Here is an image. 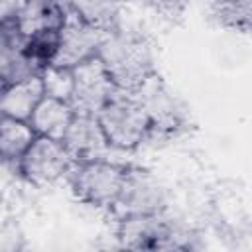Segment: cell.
I'll return each mask as SVG.
<instances>
[{"label": "cell", "instance_id": "1", "mask_svg": "<svg viewBox=\"0 0 252 252\" xmlns=\"http://www.w3.org/2000/svg\"><path fill=\"white\" fill-rule=\"evenodd\" d=\"M96 57L102 61L114 87L136 91L154 75V57L150 45L136 35L106 32Z\"/></svg>", "mask_w": 252, "mask_h": 252}, {"label": "cell", "instance_id": "2", "mask_svg": "<svg viewBox=\"0 0 252 252\" xmlns=\"http://www.w3.org/2000/svg\"><path fill=\"white\" fill-rule=\"evenodd\" d=\"M96 118L108 144L116 148H134L150 130V118L134 91H124L118 87L112 89Z\"/></svg>", "mask_w": 252, "mask_h": 252}, {"label": "cell", "instance_id": "3", "mask_svg": "<svg viewBox=\"0 0 252 252\" xmlns=\"http://www.w3.org/2000/svg\"><path fill=\"white\" fill-rule=\"evenodd\" d=\"M73 73V93L69 96V106L75 114L96 116L106 98L110 96L114 85L102 65V61L93 55L71 69Z\"/></svg>", "mask_w": 252, "mask_h": 252}, {"label": "cell", "instance_id": "4", "mask_svg": "<svg viewBox=\"0 0 252 252\" xmlns=\"http://www.w3.org/2000/svg\"><path fill=\"white\" fill-rule=\"evenodd\" d=\"M124 173L126 169L116 163H108L100 159H87L73 171L71 185L83 201L104 207V205L114 203L122 187Z\"/></svg>", "mask_w": 252, "mask_h": 252}, {"label": "cell", "instance_id": "5", "mask_svg": "<svg viewBox=\"0 0 252 252\" xmlns=\"http://www.w3.org/2000/svg\"><path fill=\"white\" fill-rule=\"evenodd\" d=\"M106 32L83 22L73 10L67 12L63 26L59 28V43L51 65L73 69L81 61L96 55Z\"/></svg>", "mask_w": 252, "mask_h": 252}, {"label": "cell", "instance_id": "6", "mask_svg": "<svg viewBox=\"0 0 252 252\" xmlns=\"http://www.w3.org/2000/svg\"><path fill=\"white\" fill-rule=\"evenodd\" d=\"M20 159L22 173L37 185L55 181L71 167L73 161L71 154L61 144V140H53L47 136L33 138Z\"/></svg>", "mask_w": 252, "mask_h": 252}, {"label": "cell", "instance_id": "7", "mask_svg": "<svg viewBox=\"0 0 252 252\" xmlns=\"http://www.w3.org/2000/svg\"><path fill=\"white\" fill-rule=\"evenodd\" d=\"M163 189L158 179L140 169H132L124 173L122 187L114 199V209L122 217L136 215H154L163 207Z\"/></svg>", "mask_w": 252, "mask_h": 252}, {"label": "cell", "instance_id": "8", "mask_svg": "<svg viewBox=\"0 0 252 252\" xmlns=\"http://www.w3.org/2000/svg\"><path fill=\"white\" fill-rule=\"evenodd\" d=\"M61 144L67 148L73 159H98L100 154L106 152L110 146L100 122L93 114H75L65 136L61 138Z\"/></svg>", "mask_w": 252, "mask_h": 252}, {"label": "cell", "instance_id": "9", "mask_svg": "<svg viewBox=\"0 0 252 252\" xmlns=\"http://www.w3.org/2000/svg\"><path fill=\"white\" fill-rule=\"evenodd\" d=\"M136 98L140 100V104L144 106L148 118H150V128H159V130H167L173 128L179 120V112L175 106L173 96L165 91L163 83L150 75L136 91H134Z\"/></svg>", "mask_w": 252, "mask_h": 252}, {"label": "cell", "instance_id": "10", "mask_svg": "<svg viewBox=\"0 0 252 252\" xmlns=\"http://www.w3.org/2000/svg\"><path fill=\"white\" fill-rule=\"evenodd\" d=\"M120 236L126 246L130 248H161L169 246L167 238L171 236L169 226L154 215H136V217H124Z\"/></svg>", "mask_w": 252, "mask_h": 252}, {"label": "cell", "instance_id": "11", "mask_svg": "<svg viewBox=\"0 0 252 252\" xmlns=\"http://www.w3.org/2000/svg\"><path fill=\"white\" fill-rule=\"evenodd\" d=\"M43 98V85L41 77L33 75L24 81H18L6 87L0 93V112L16 118V120H30L32 112L35 110L37 102Z\"/></svg>", "mask_w": 252, "mask_h": 252}, {"label": "cell", "instance_id": "12", "mask_svg": "<svg viewBox=\"0 0 252 252\" xmlns=\"http://www.w3.org/2000/svg\"><path fill=\"white\" fill-rule=\"evenodd\" d=\"M73 116H75V112L69 106V102L51 98V96H43L30 116V122H32L30 126L39 136L61 140L65 136Z\"/></svg>", "mask_w": 252, "mask_h": 252}, {"label": "cell", "instance_id": "13", "mask_svg": "<svg viewBox=\"0 0 252 252\" xmlns=\"http://www.w3.org/2000/svg\"><path fill=\"white\" fill-rule=\"evenodd\" d=\"M67 2L59 0H28V6L18 18L20 32L26 37L41 30H59L67 18Z\"/></svg>", "mask_w": 252, "mask_h": 252}, {"label": "cell", "instance_id": "14", "mask_svg": "<svg viewBox=\"0 0 252 252\" xmlns=\"http://www.w3.org/2000/svg\"><path fill=\"white\" fill-rule=\"evenodd\" d=\"M33 128L28 126L24 120L10 118L6 114L0 116V156L14 159L22 158L28 146L33 140Z\"/></svg>", "mask_w": 252, "mask_h": 252}, {"label": "cell", "instance_id": "15", "mask_svg": "<svg viewBox=\"0 0 252 252\" xmlns=\"http://www.w3.org/2000/svg\"><path fill=\"white\" fill-rule=\"evenodd\" d=\"M69 8L87 24L110 32L118 18V0H67Z\"/></svg>", "mask_w": 252, "mask_h": 252}, {"label": "cell", "instance_id": "16", "mask_svg": "<svg viewBox=\"0 0 252 252\" xmlns=\"http://www.w3.org/2000/svg\"><path fill=\"white\" fill-rule=\"evenodd\" d=\"M211 16L220 26L246 33L252 24V0H215Z\"/></svg>", "mask_w": 252, "mask_h": 252}, {"label": "cell", "instance_id": "17", "mask_svg": "<svg viewBox=\"0 0 252 252\" xmlns=\"http://www.w3.org/2000/svg\"><path fill=\"white\" fill-rule=\"evenodd\" d=\"M41 85H43V96L59 98V100H69L73 93V73L71 69L47 65L41 71Z\"/></svg>", "mask_w": 252, "mask_h": 252}, {"label": "cell", "instance_id": "18", "mask_svg": "<svg viewBox=\"0 0 252 252\" xmlns=\"http://www.w3.org/2000/svg\"><path fill=\"white\" fill-rule=\"evenodd\" d=\"M26 6L28 0H0V24L16 22Z\"/></svg>", "mask_w": 252, "mask_h": 252}, {"label": "cell", "instance_id": "19", "mask_svg": "<svg viewBox=\"0 0 252 252\" xmlns=\"http://www.w3.org/2000/svg\"><path fill=\"white\" fill-rule=\"evenodd\" d=\"M156 10L163 14H179L189 0H148Z\"/></svg>", "mask_w": 252, "mask_h": 252}]
</instances>
